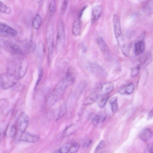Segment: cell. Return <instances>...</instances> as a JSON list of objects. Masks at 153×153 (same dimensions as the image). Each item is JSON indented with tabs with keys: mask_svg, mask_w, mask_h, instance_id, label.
I'll return each mask as SVG.
<instances>
[{
	"mask_svg": "<svg viewBox=\"0 0 153 153\" xmlns=\"http://www.w3.org/2000/svg\"><path fill=\"white\" fill-rule=\"evenodd\" d=\"M113 22L115 35L118 46L124 55L128 57L129 55V47L122 33L120 19L118 15H114Z\"/></svg>",
	"mask_w": 153,
	"mask_h": 153,
	"instance_id": "obj_1",
	"label": "cell"
},
{
	"mask_svg": "<svg viewBox=\"0 0 153 153\" xmlns=\"http://www.w3.org/2000/svg\"><path fill=\"white\" fill-rule=\"evenodd\" d=\"M28 67L27 61L24 59L16 65L15 67L9 69L8 72L14 75L19 80L23 78L25 76Z\"/></svg>",
	"mask_w": 153,
	"mask_h": 153,
	"instance_id": "obj_2",
	"label": "cell"
},
{
	"mask_svg": "<svg viewBox=\"0 0 153 153\" xmlns=\"http://www.w3.org/2000/svg\"><path fill=\"white\" fill-rule=\"evenodd\" d=\"M65 34L63 24L59 20L57 24V34L56 40V50L57 52L61 51L63 49L65 43Z\"/></svg>",
	"mask_w": 153,
	"mask_h": 153,
	"instance_id": "obj_3",
	"label": "cell"
},
{
	"mask_svg": "<svg viewBox=\"0 0 153 153\" xmlns=\"http://www.w3.org/2000/svg\"><path fill=\"white\" fill-rule=\"evenodd\" d=\"M1 47L10 53L19 55L24 54V52L21 48L13 42L5 40H1Z\"/></svg>",
	"mask_w": 153,
	"mask_h": 153,
	"instance_id": "obj_4",
	"label": "cell"
},
{
	"mask_svg": "<svg viewBox=\"0 0 153 153\" xmlns=\"http://www.w3.org/2000/svg\"><path fill=\"white\" fill-rule=\"evenodd\" d=\"M18 80L16 76L10 73L2 74L1 76V87L3 90L8 89L15 85Z\"/></svg>",
	"mask_w": 153,
	"mask_h": 153,
	"instance_id": "obj_5",
	"label": "cell"
},
{
	"mask_svg": "<svg viewBox=\"0 0 153 153\" xmlns=\"http://www.w3.org/2000/svg\"><path fill=\"white\" fill-rule=\"evenodd\" d=\"M54 29L52 25H49L46 32V42L48 48V59L49 62L51 61L54 50Z\"/></svg>",
	"mask_w": 153,
	"mask_h": 153,
	"instance_id": "obj_6",
	"label": "cell"
},
{
	"mask_svg": "<svg viewBox=\"0 0 153 153\" xmlns=\"http://www.w3.org/2000/svg\"><path fill=\"white\" fill-rule=\"evenodd\" d=\"M0 33L2 35L11 37L16 36L17 34L15 29L1 22L0 23Z\"/></svg>",
	"mask_w": 153,
	"mask_h": 153,
	"instance_id": "obj_7",
	"label": "cell"
},
{
	"mask_svg": "<svg viewBox=\"0 0 153 153\" xmlns=\"http://www.w3.org/2000/svg\"><path fill=\"white\" fill-rule=\"evenodd\" d=\"M97 42L98 46L105 57L108 60H111L113 58L112 54L103 39L102 38H98Z\"/></svg>",
	"mask_w": 153,
	"mask_h": 153,
	"instance_id": "obj_8",
	"label": "cell"
},
{
	"mask_svg": "<svg viewBox=\"0 0 153 153\" xmlns=\"http://www.w3.org/2000/svg\"><path fill=\"white\" fill-rule=\"evenodd\" d=\"M40 138L39 135L32 134L27 132L21 133L19 140L22 141L30 143H35L38 141Z\"/></svg>",
	"mask_w": 153,
	"mask_h": 153,
	"instance_id": "obj_9",
	"label": "cell"
},
{
	"mask_svg": "<svg viewBox=\"0 0 153 153\" xmlns=\"http://www.w3.org/2000/svg\"><path fill=\"white\" fill-rule=\"evenodd\" d=\"M29 120L28 116L25 113L22 114L19 117L18 124L19 129L21 133L25 132L28 125Z\"/></svg>",
	"mask_w": 153,
	"mask_h": 153,
	"instance_id": "obj_10",
	"label": "cell"
},
{
	"mask_svg": "<svg viewBox=\"0 0 153 153\" xmlns=\"http://www.w3.org/2000/svg\"><path fill=\"white\" fill-rule=\"evenodd\" d=\"M90 69L92 72L102 78H104L106 73L104 69L100 65L94 63L90 64Z\"/></svg>",
	"mask_w": 153,
	"mask_h": 153,
	"instance_id": "obj_11",
	"label": "cell"
},
{
	"mask_svg": "<svg viewBox=\"0 0 153 153\" xmlns=\"http://www.w3.org/2000/svg\"><path fill=\"white\" fill-rule=\"evenodd\" d=\"M102 6L101 5H97L94 6L92 8L91 16V22L94 24L99 18L102 13Z\"/></svg>",
	"mask_w": 153,
	"mask_h": 153,
	"instance_id": "obj_12",
	"label": "cell"
},
{
	"mask_svg": "<svg viewBox=\"0 0 153 153\" xmlns=\"http://www.w3.org/2000/svg\"><path fill=\"white\" fill-rule=\"evenodd\" d=\"M114 90V86L111 83H107L102 85L101 87V95H108Z\"/></svg>",
	"mask_w": 153,
	"mask_h": 153,
	"instance_id": "obj_13",
	"label": "cell"
},
{
	"mask_svg": "<svg viewBox=\"0 0 153 153\" xmlns=\"http://www.w3.org/2000/svg\"><path fill=\"white\" fill-rule=\"evenodd\" d=\"M145 48V43L144 41L140 40L137 42L135 45L134 50L136 55H140L144 51Z\"/></svg>",
	"mask_w": 153,
	"mask_h": 153,
	"instance_id": "obj_14",
	"label": "cell"
},
{
	"mask_svg": "<svg viewBox=\"0 0 153 153\" xmlns=\"http://www.w3.org/2000/svg\"><path fill=\"white\" fill-rule=\"evenodd\" d=\"M81 25L79 19L76 20L73 24L72 31L73 34L75 36L80 35L81 31Z\"/></svg>",
	"mask_w": 153,
	"mask_h": 153,
	"instance_id": "obj_15",
	"label": "cell"
},
{
	"mask_svg": "<svg viewBox=\"0 0 153 153\" xmlns=\"http://www.w3.org/2000/svg\"><path fill=\"white\" fill-rule=\"evenodd\" d=\"M152 136L151 130L148 128L143 130L140 134V138L144 141H147L150 140Z\"/></svg>",
	"mask_w": 153,
	"mask_h": 153,
	"instance_id": "obj_16",
	"label": "cell"
},
{
	"mask_svg": "<svg viewBox=\"0 0 153 153\" xmlns=\"http://www.w3.org/2000/svg\"><path fill=\"white\" fill-rule=\"evenodd\" d=\"M134 90V86L132 83L127 85L120 91L122 95H130L133 93Z\"/></svg>",
	"mask_w": 153,
	"mask_h": 153,
	"instance_id": "obj_17",
	"label": "cell"
},
{
	"mask_svg": "<svg viewBox=\"0 0 153 153\" xmlns=\"http://www.w3.org/2000/svg\"><path fill=\"white\" fill-rule=\"evenodd\" d=\"M109 98L108 95H100L98 96L97 100L99 106L101 108L104 107L106 104Z\"/></svg>",
	"mask_w": 153,
	"mask_h": 153,
	"instance_id": "obj_18",
	"label": "cell"
},
{
	"mask_svg": "<svg viewBox=\"0 0 153 153\" xmlns=\"http://www.w3.org/2000/svg\"><path fill=\"white\" fill-rule=\"evenodd\" d=\"M24 47L26 52L29 53L33 52L35 51V46L33 42L31 40H29L25 42Z\"/></svg>",
	"mask_w": 153,
	"mask_h": 153,
	"instance_id": "obj_19",
	"label": "cell"
},
{
	"mask_svg": "<svg viewBox=\"0 0 153 153\" xmlns=\"http://www.w3.org/2000/svg\"><path fill=\"white\" fill-rule=\"evenodd\" d=\"M42 18L39 14L35 16L32 22L33 26L36 30H38L40 28L42 23Z\"/></svg>",
	"mask_w": 153,
	"mask_h": 153,
	"instance_id": "obj_20",
	"label": "cell"
},
{
	"mask_svg": "<svg viewBox=\"0 0 153 153\" xmlns=\"http://www.w3.org/2000/svg\"><path fill=\"white\" fill-rule=\"evenodd\" d=\"M0 12L5 14L10 15L12 13V10L10 7L0 1Z\"/></svg>",
	"mask_w": 153,
	"mask_h": 153,
	"instance_id": "obj_21",
	"label": "cell"
},
{
	"mask_svg": "<svg viewBox=\"0 0 153 153\" xmlns=\"http://www.w3.org/2000/svg\"><path fill=\"white\" fill-rule=\"evenodd\" d=\"M111 110L113 113L116 112L118 110V99L117 97H114L110 101Z\"/></svg>",
	"mask_w": 153,
	"mask_h": 153,
	"instance_id": "obj_22",
	"label": "cell"
},
{
	"mask_svg": "<svg viewBox=\"0 0 153 153\" xmlns=\"http://www.w3.org/2000/svg\"><path fill=\"white\" fill-rule=\"evenodd\" d=\"M76 129L74 124L71 125L68 127L64 131V134L65 136H69L73 134Z\"/></svg>",
	"mask_w": 153,
	"mask_h": 153,
	"instance_id": "obj_23",
	"label": "cell"
},
{
	"mask_svg": "<svg viewBox=\"0 0 153 153\" xmlns=\"http://www.w3.org/2000/svg\"><path fill=\"white\" fill-rule=\"evenodd\" d=\"M152 54L150 52L146 53L142 60V63L144 65L147 66L151 62L152 60Z\"/></svg>",
	"mask_w": 153,
	"mask_h": 153,
	"instance_id": "obj_24",
	"label": "cell"
},
{
	"mask_svg": "<svg viewBox=\"0 0 153 153\" xmlns=\"http://www.w3.org/2000/svg\"><path fill=\"white\" fill-rule=\"evenodd\" d=\"M67 109L66 106L64 105H62L60 108L56 119V121L62 117L67 112Z\"/></svg>",
	"mask_w": 153,
	"mask_h": 153,
	"instance_id": "obj_25",
	"label": "cell"
},
{
	"mask_svg": "<svg viewBox=\"0 0 153 153\" xmlns=\"http://www.w3.org/2000/svg\"><path fill=\"white\" fill-rule=\"evenodd\" d=\"M57 8L56 3L55 1H51L49 4V10L51 15H53L56 12Z\"/></svg>",
	"mask_w": 153,
	"mask_h": 153,
	"instance_id": "obj_26",
	"label": "cell"
},
{
	"mask_svg": "<svg viewBox=\"0 0 153 153\" xmlns=\"http://www.w3.org/2000/svg\"><path fill=\"white\" fill-rule=\"evenodd\" d=\"M98 96L95 95H92L91 97H90L85 101L83 104L84 105H88L91 104L97 100Z\"/></svg>",
	"mask_w": 153,
	"mask_h": 153,
	"instance_id": "obj_27",
	"label": "cell"
},
{
	"mask_svg": "<svg viewBox=\"0 0 153 153\" xmlns=\"http://www.w3.org/2000/svg\"><path fill=\"white\" fill-rule=\"evenodd\" d=\"M9 135L10 137L14 138L17 133V129L14 125H13L10 127L8 131Z\"/></svg>",
	"mask_w": 153,
	"mask_h": 153,
	"instance_id": "obj_28",
	"label": "cell"
},
{
	"mask_svg": "<svg viewBox=\"0 0 153 153\" xmlns=\"http://www.w3.org/2000/svg\"><path fill=\"white\" fill-rule=\"evenodd\" d=\"M43 75V71L42 68H39V76L38 80L36 82L35 88H37V87L40 84Z\"/></svg>",
	"mask_w": 153,
	"mask_h": 153,
	"instance_id": "obj_29",
	"label": "cell"
},
{
	"mask_svg": "<svg viewBox=\"0 0 153 153\" xmlns=\"http://www.w3.org/2000/svg\"><path fill=\"white\" fill-rule=\"evenodd\" d=\"M80 147V144L79 143H76L70 148V153H76L79 150Z\"/></svg>",
	"mask_w": 153,
	"mask_h": 153,
	"instance_id": "obj_30",
	"label": "cell"
},
{
	"mask_svg": "<svg viewBox=\"0 0 153 153\" xmlns=\"http://www.w3.org/2000/svg\"><path fill=\"white\" fill-rule=\"evenodd\" d=\"M101 121V116L100 115H97L94 118L92 123L95 126L97 125Z\"/></svg>",
	"mask_w": 153,
	"mask_h": 153,
	"instance_id": "obj_31",
	"label": "cell"
},
{
	"mask_svg": "<svg viewBox=\"0 0 153 153\" xmlns=\"http://www.w3.org/2000/svg\"><path fill=\"white\" fill-rule=\"evenodd\" d=\"M140 70V67L139 66H138L134 68L131 73V76L132 77H135L137 76L139 73Z\"/></svg>",
	"mask_w": 153,
	"mask_h": 153,
	"instance_id": "obj_32",
	"label": "cell"
},
{
	"mask_svg": "<svg viewBox=\"0 0 153 153\" xmlns=\"http://www.w3.org/2000/svg\"><path fill=\"white\" fill-rule=\"evenodd\" d=\"M69 147L66 146L62 147L59 150V153H68L70 151Z\"/></svg>",
	"mask_w": 153,
	"mask_h": 153,
	"instance_id": "obj_33",
	"label": "cell"
},
{
	"mask_svg": "<svg viewBox=\"0 0 153 153\" xmlns=\"http://www.w3.org/2000/svg\"><path fill=\"white\" fill-rule=\"evenodd\" d=\"M68 1H65L63 2L61 7V11L63 13H65L67 7Z\"/></svg>",
	"mask_w": 153,
	"mask_h": 153,
	"instance_id": "obj_34",
	"label": "cell"
},
{
	"mask_svg": "<svg viewBox=\"0 0 153 153\" xmlns=\"http://www.w3.org/2000/svg\"><path fill=\"white\" fill-rule=\"evenodd\" d=\"M105 142L104 140H102L99 145H98L95 150V152H97L100 150L104 146Z\"/></svg>",
	"mask_w": 153,
	"mask_h": 153,
	"instance_id": "obj_35",
	"label": "cell"
},
{
	"mask_svg": "<svg viewBox=\"0 0 153 153\" xmlns=\"http://www.w3.org/2000/svg\"><path fill=\"white\" fill-rule=\"evenodd\" d=\"M92 143V140H91L90 139L87 140L85 142L84 145V147L86 148H88L90 145Z\"/></svg>",
	"mask_w": 153,
	"mask_h": 153,
	"instance_id": "obj_36",
	"label": "cell"
},
{
	"mask_svg": "<svg viewBox=\"0 0 153 153\" xmlns=\"http://www.w3.org/2000/svg\"><path fill=\"white\" fill-rule=\"evenodd\" d=\"M86 6L83 7L81 10L79 15V19L81 18L84 10L86 9Z\"/></svg>",
	"mask_w": 153,
	"mask_h": 153,
	"instance_id": "obj_37",
	"label": "cell"
},
{
	"mask_svg": "<svg viewBox=\"0 0 153 153\" xmlns=\"http://www.w3.org/2000/svg\"><path fill=\"white\" fill-rule=\"evenodd\" d=\"M153 116V110H152L150 112L148 116L149 119L151 118Z\"/></svg>",
	"mask_w": 153,
	"mask_h": 153,
	"instance_id": "obj_38",
	"label": "cell"
},
{
	"mask_svg": "<svg viewBox=\"0 0 153 153\" xmlns=\"http://www.w3.org/2000/svg\"><path fill=\"white\" fill-rule=\"evenodd\" d=\"M82 48L83 51H86V48L85 45H83L82 47Z\"/></svg>",
	"mask_w": 153,
	"mask_h": 153,
	"instance_id": "obj_39",
	"label": "cell"
},
{
	"mask_svg": "<svg viewBox=\"0 0 153 153\" xmlns=\"http://www.w3.org/2000/svg\"><path fill=\"white\" fill-rule=\"evenodd\" d=\"M150 153H153V147L150 150Z\"/></svg>",
	"mask_w": 153,
	"mask_h": 153,
	"instance_id": "obj_40",
	"label": "cell"
},
{
	"mask_svg": "<svg viewBox=\"0 0 153 153\" xmlns=\"http://www.w3.org/2000/svg\"><path fill=\"white\" fill-rule=\"evenodd\" d=\"M102 153H109L107 151V152H102Z\"/></svg>",
	"mask_w": 153,
	"mask_h": 153,
	"instance_id": "obj_41",
	"label": "cell"
}]
</instances>
